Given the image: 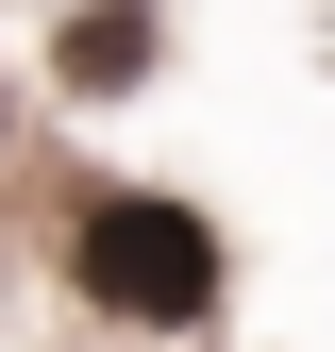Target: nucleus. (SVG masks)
<instances>
[{
    "label": "nucleus",
    "mask_w": 335,
    "mask_h": 352,
    "mask_svg": "<svg viewBox=\"0 0 335 352\" xmlns=\"http://www.w3.org/2000/svg\"><path fill=\"white\" fill-rule=\"evenodd\" d=\"M151 51H168V34H151V17H84V34H67V84H135Z\"/></svg>",
    "instance_id": "2"
},
{
    "label": "nucleus",
    "mask_w": 335,
    "mask_h": 352,
    "mask_svg": "<svg viewBox=\"0 0 335 352\" xmlns=\"http://www.w3.org/2000/svg\"><path fill=\"white\" fill-rule=\"evenodd\" d=\"M67 285L101 319H135V336H201L218 319V218L168 201V185H101L67 218Z\"/></svg>",
    "instance_id": "1"
}]
</instances>
